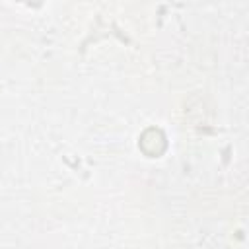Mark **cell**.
<instances>
[{
    "mask_svg": "<svg viewBox=\"0 0 249 249\" xmlns=\"http://www.w3.org/2000/svg\"><path fill=\"white\" fill-rule=\"evenodd\" d=\"M138 146L140 150L150 156V158H156V156H161L167 148V140H165V134L156 128V126H150L146 128L142 134H140V140H138Z\"/></svg>",
    "mask_w": 249,
    "mask_h": 249,
    "instance_id": "1",
    "label": "cell"
}]
</instances>
